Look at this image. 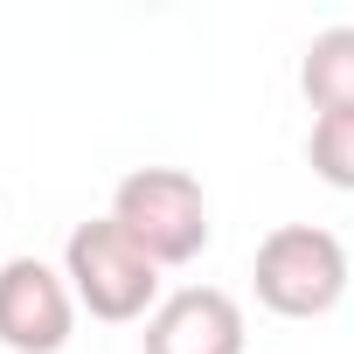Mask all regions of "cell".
I'll list each match as a JSON object with an SVG mask.
<instances>
[{
	"label": "cell",
	"instance_id": "obj_1",
	"mask_svg": "<svg viewBox=\"0 0 354 354\" xmlns=\"http://www.w3.org/2000/svg\"><path fill=\"white\" fill-rule=\"evenodd\" d=\"M111 223L167 271L209 250V195L188 167H132L111 188Z\"/></svg>",
	"mask_w": 354,
	"mask_h": 354
},
{
	"label": "cell",
	"instance_id": "obj_2",
	"mask_svg": "<svg viewBox=\"0 0 354 354\" xmlns=\"http://www.w3.org/2000/svg\"><path fill=\"white\" fill-rule=\"evenodd\" d=\"M63 278H70L77 306H84L91 319H111V326L153 319V306H160V264H153L111 216L70 230V243H63Z\"/></svg>",
	"mask_w": 354,
	"mask_h": 354
},
{
	"label": "cell",
	"instance_id": "obj_3",
	"mask_svg": "<svg viewBox=\"0 0 354 354\" xmlns=\"http://www.w3.org/2000/svg\"><path fill=\"white\" fill-rule=\"evenodd\" d=\"M250 285H257V306H271L278 319H319L347 292V250L319 223H278L257 243Z\"/></svg>",
	"mask_w": 354,
	"mask_h": 354
},
{
	"label": "cell",
	"instance_id": "obj_4",
	"mask_svg": "<svg viewBox=\"0 0 354 354\" xmlns=\"http://www.w3.org/2000/svg\"><path fill=\"white\" fill-rule=\"evenodd\" d=\"M77 326V292L42 257L0 264V347L8 354H63Z\"/></svg>",
	"mask_w": 354,
	"mask_h": 354
},
{
	"label": "cell",
	"instance_id": "obj_5",
	"mask_svg": "<svg viewBox=\"0 0 354 354\" xmlns=\"http://www.w3.org/2000/svg\"><path fill=\"white\" fill-rule=\"evenodd\" d=\"M243 306L223 285H181L167 292L139 333L146 354H243Z\"/></svg>",
	"mask_w": 354,
	"mask_h": 354
},
{
	"label": "cell",
	"instance_id": "obj_6",
	"mask_svg": "<svg viewBox=\"0 0 354 354\" xmlns=\"http://www.w3.org/2000/svg\"><path fill=\"white\" fill-rule=\"evenodd\" d=\"M299 91L319 118L333 111H354V28H319L306 42V63H299Z\"/></svg>",
	"mask_w": 354,
	"mask_h": 354
},
{
	"label": "cell",
	"instance_id": "obj_7",
	"mask_svg": "<svg viewBox=\"0 0 354 354\" xmlns=\"http://www.w3.org/2000/svg\"><path fill=\"white\" fill-rule=\"evenodd\" d=\"M306 160L326 188L354 195V111H333V118H313V139H306Z\"/></svg>",
	"mask_w": 354,
	"mask_h": 354
}]
</instances>
